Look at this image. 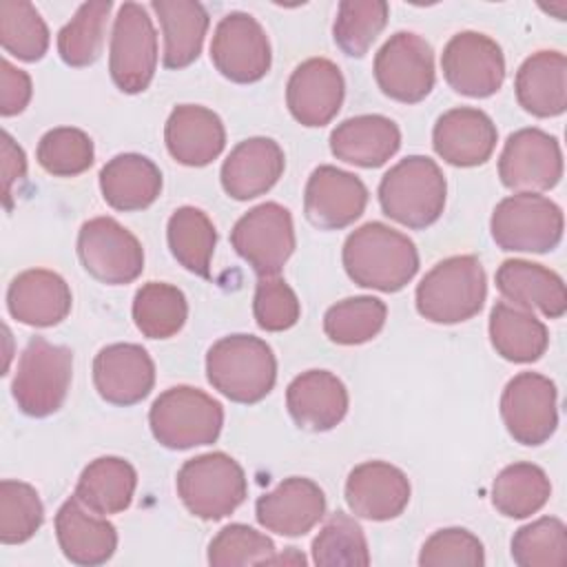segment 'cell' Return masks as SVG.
Segmentation results:
<instances>
[{"label":"cell","instance_id":"6da1fadb","mask_svg":"<svg viewBox=\"0 0 567 567\" xmlns=\"http://www.w3.org/2000/svg\"><path fill=\"white\" fill-rule=\"evenodd\" d=\"M343 268L361 286L381 292L405 288L419 270L414 241L383 221H368L343 241Z\"/></svg>","mask_w":567,"mask_h":567},{"label":"cell","instance_id":"7a4b0ae2","mask_svg":"<svg viewBox=\"0 0 567 567\" xmlns=\"http://www.w3.org/2000/svg\"><path fill=\"white\" fill-rule=\"evenodd\" d=\"M208 383L235 403H259L277 381L272 348L252 334H228L206 352Z\"/></svg>","mask_w":567,"mask_h":567},{"label":"cell","instance_id":"3957f363","mask_svg":"<svg viewBox=\"0 0 567 567\" xmlns=\"http://www.w3.org/2000/svg\"><path fill=\"white\" fill-rule=\"evenodd\" d=\"M447 184L441 166L425 155H408L379 184L381 210L401 226H432L445 208Z\"/></svg>","mask_w":567,"mask_h":567},{"label":"cell","instance_id":"277c9868","mask_svg":"<svg viewBox=\"0 0 567 567\" xmlns=\"http://www.w3.org/2000/svg\"><path fill=\"white\" fill-rule=\"evenodd\" d=\"M487 297V277L474 255H454L439 261L416 286V310L432 323H461L481 312Z\"/></svg>","mask_w":567,"mask_h":567},{"label":"cell","instance_id":"5b68a950","mask_svg":"<svg viewBox=\"0 0 567 567\" xmlns=\"http://www.w3.org/2000/svg\"><path fill=\"white\" fill-rule=\"evenodd\" d=\"M155 441L168 450H190L219 439L224 408L210 394L190 385L164 390L148 410Z\"/></svg>","mask_w":567,"mask_h":567},{"label":"cell","instance_id":"8992f818","mask_svg":"<svg viewBox=\"0 0 567 567\" xmlns=\"http://www.w3.org/2000/svg\"><path fill=\"white\" fill-rule=\"evenodd\" d=\"M184 507L202 520H221L233 514L248 494L241 465L226 452H208L188 458L175 478Z\"/></svg>","mask_w":567,"mask_h":567},{"label":"cell","instance_id":"52a82bcc","mask_svg":"<svg viewBox=\"0 0 567 567\" xmlns=\"http://www.w3.org/2000/svg\"><path fill=\"white\" fill-rule=\"evenodd\" d=\"M73 374V352L44 337H33L18 359L11 394L20 412L44 419L58 412L69 394Z\"/></svg>","mask_w":567,"mask_h":567},{"label":"cell","instance_id":"ba28073f","mask_svg":"<svg viewBox=\"0 0 567 567\" xmlns=\"http://www.w3.org/2000/svg\"><path fill=\"white\" fill-rule=\"evenodd\" d=\"M563 210L538 193H516L501 199L489 230L498 248L509 252H549L563 239Z\"/></svg>","mask_w":567,"mask_h":567},{"label":"cell","instance_id":"9c48e42d","mask_svg":"<svg viewBox=\"0 0 567 567\" xmlns=\"http://www.w3.org/2000/svg\"><path fill=\"white\" fill-rule=\"evenodd\" d=\"M157 69V33L146 7L124 2L117 9L111 44L109 71L115 86L124 93L148 89Z\"/></svg>","mask_w":567,"mask_h":567},{"label":"cell","instance_id":"30bf717a","mask_svg":"<svg viewBox=\"0 0 567 567\" xmlns=\"http://www.w3.org/2000/svg\"><path fill=\"white\" fill-rule=\"evenodd\" d=\"M230 244L259 277L279 275L297 244L290 210L277 202L250 208L233 226Z\"/></svg>","mask_w":567,"mask_h":567},{"label":"cell","instance_id":"8fae6325","mask_svg":"<svg viewBox=\"0 0 567 567\" xmlns=\"http://www.w3.org/2000/svg\"><path fill=\"white\" fill-rule=\"evenodd\" d=\"M78 257L84 270L106 286L131 284L144 270L140 239L113 217H93L82 224Z\"/></svg>","mask_w":567,"mask_h":567},{"label":"cell","instance_id":"7c38bea8","mask_svg":"<svg viewBox=\"0 0 567 567\" xmlns=\"http://www.w3.org/2000/svg\"><path fill=\"white\" fill-rule=\"evenodd\" d=\"M374 80L396 102L416 104L434 89V51L412 31H396L374 55Z\"/></svg>","mask_w":567,"mask_h":567},{"label":"cell","instance_id":"4fadbf2b","mask_svg":"<svg viewBox=\"0 0 567 567\" xmlns=\"http://www.w3.org/2000/svg\"><path fill=\"white\" fill-rule=\"evenodd\" d=\"M210 60L230 82L250 84L270 71L272 53L264 27L244 11L226 13L213 33Z\"/></svg>","mask_w":567,"mask_h":567},{"label":"cell","instance_id":"5bb4252c","mask_svg":"<svg viewBox=\"0 0 567 567\" xmlns=\"http://www.w3.org/2000/svg\"><path fill=\"white\" fill-rule=\"evenodd\" d=\"M501 416L516 443L543 445L558 425L554 381L538 372L512 377L501 394Z\"/></svg>","mask_w":567,"mask_h":567},{"label":"cell","instance_id":"9a60e30c","mask_svg":"<svg viewBox=\"0 0 567 567\" xmlns=\"http://www.w3.org/2000/svg\"><path fill=\"white\" fill-rule=\"evenodd\" d=\"M503 186L516 193L554 188L563 177V151L554 135L540 128L514 131L498 157Z\"/></svg>","mask_w":567,"mask_h":567},{"label":"cell","instance_id":"2e32d148","mask_svg":"<svg viewBox=\"0 0 567 567\" xmlns=\"http://www.w3.org/2000/svg\"><path fill=\"white\" fill-rule=\"evenodd\" d=\"M445 82L461 95L489 97L505 80V58L496 40L478 31H461L441 53Z\"/></svg>","mask_w":567,"mask_h":567},{"label":"cell","instance_id":"e0dca14e","mask_svg":"<svg viewBox=\"0 0 567 567\" xmlns=\"http://www.w3.org/2000/svg\"><path fill=\"white\" fill-rule=\"evenodd\" d=\"M368 204L365 184L348 171L323 164L317 166L303 190V213L321 230H341L354 224Z\"/></svg>","mask_w":567,"mask_h":567},{"label":"cell","instance_id":"ac0fdd59","mask_svg":"<svg viewBox=\"0 0 567 567\" xmlns=\"http://www.w3.org/2000/svg\"><path fill=\"white\" fill-rule=\"evenodd\" d=\"M343 75L328 58H310L301 62L286 84V104L290 115L310 128L330 124L343 104Z\"/></svg>","mask_w":567,"mask_h":567},{"label":"cell","instance_id":"d6986e66","mask_svg":"<svg viewBox=\"0 0 567 567\" xmlns=\"http://www.w3.org/2000/svg\"><path fill=\"white\" fill-rule=\"evenodd\" d=\"M93 383L106 403L135 405L155 385V363L137 343H111L93 359Z\"/></svg>","mask_w":567,"mask_h":567},{"label":"cell","instance_id":"ffe728a7","mask_svg":"<svg viewBox=\"0 0 567 567\" xmlns=\"http://www.w3.org/2000/svg\"><path fill=\"white\" fill-rule=\"evenodd\" d=\"M410 481L403 470L385 461H365L346 478V503L365 520H390L410 503Z\"/></svg>","mask_w":567,"mask_h":567},{"label":"cell","instance_id":"44dd1931","mask_svg":"<svg viewBox=\"0 0 567 567\" xmlns=\"http://www.w3.org/2000/svg\"><path fill=\"white\" fill-rule=\"evenodd\" d=\"M326 514L323 489L306 476L284 478L272 492L255 503L259 525L279 536L297 538L308 534Z\"/></svg>","mask_w":567,"mask_h":567},{"label":"cell","instance_id":"7402d4cb","mask_svg":"<svg viewBox=\"0 0 567 567\" xmlns=\"http://www.w3.org/2000/svg\"><path fill=\"white\" fill-rule=\"evenodd\" d=\"M498 131L492 117L472 106L445 111L432 128V146L436 155L461 168L485 164L496 148Z\"/></svg>","mask_w":567,"mask_h":567},{"label":"cell","instance_id":"603a6c76","mask_svg":"<svg viewBox=\"0 0 567 567\" xmlns=\"http://www.w3.org/2000/svg\"><path fill=\"white\" fill-rule=\"evenodd\" d=\"M55 536L64 558L82 567L102 565L117 549L115 525L89 509L75 494L55 514Z\"/></svg>","mask_w":567,"mask_h":567},{"label":"cell","instance_id":"cb8c5ba5","mask_svg":"<svg viewBox=\"0 0 567 567\" xmlns=\"http://www.w3.org/2000/svg\"><path fill=\"white\" fill-rule=\"evenodd\" d=\"M286 157L270 137H248L239 142L221 164V188L237 202L268 193L284 175Z\"/></svg>","mask_w":567,"mask_h":567},{"label":"cell","instance_id":"d4e9b609","mask_svg":"<svg viewBox=\"0 0 567 567\" xmlns=\"http://www.w3.org/2000/svg\"><path fill=\"white\" fill-rule=\"evenodd\" d=\"M286 408L301 430L328 432L348 412V390L337 374L308 370L288 383Z\"/></svg>","mask_w":567,"mask_h":567},{"label":"cell","instance_id":"484cf974","mask_svg":"<svg viewBox=\"0 0 567 567\" xmlns=\"http://www.w3.org/2000/svg\"><path fill=\"white\" fill-rule=\"evenodd\" d=\"M164 142L171 157L184 166H206L226 146L221 117L199 104H179L164 126Z\"/></svg>","mask_w":567,"mask_h":567},{"label":"cell","instance_id":"4316f807","mask_svg":"<svg viewBox=\"0 0 567 567\" xmlns=\"http://www.w3.org/2000/svg\"><path fill=\"white\" fill-rule=\"evenodd\" d=\"M71 288L53 270L31 268L20 272L7 290L9 315L33 328H49L71 312Z\"/></svg>","mask_w":567,"mask_h":567},{"label":"cell","instance_id":"83f0119b","mask_svg":"<svg viewBox=\"0 0 567 567\" xmlns=\"http://www.w3.org/2000/svg\"><path fill=\"white\" fill-rule=\"evenodd\" d=\"M496 288L507 303L529 312L538 310L547 319H560L567 310V290L560 275L527 259L503 261L496 270Z\"/></svg>","mask_w":567,"mask_h":567},{"label":"cell","instance_id":"f1b7e54d","mask_svg":"<svg viewBox=\"0 0 567 567\" xmlns=\"http://www.w3.org/2000/svg\"><path fill=\"white\" fill-rule=\"evenodd\" d=\"M401 146L399 126L385 115H357L337 124L330 133V151L337 159L361 166L379 168Z\"/></svg>","mask_w":567,"mask_h":567},{"label":"cell","instance_id":"f546056e","mask_svg":"<svg viewBox=\"0 0 567 567\" xmlns=\"http://www.w3.org/2000/svg\"><path fill=\"white\" fill-rule=\"evenodd\" d=\"M518 104L536 117H556L567 109V58L560 51H536L516 71Z\"/></svg>","mask_w":567,"mask_h":567},{"label":"cell","instance_id":"4dcf8cb0","mask_svg":"<svg viewBox=\"0 0 567 567\" xmlns=\"http://www.w3.org/2000/svg\"><path fill=\"white\" fill-rule=\"evenodd\" d=\"M100 190L104 202L115 210H144L162 193V173L144 155L122 153L102 166Z\"/></svg>","mask_w":567,"mask_h":567},{"label":"cell","instance_id":"1f68e13d","mask_svg":"<svg viewBox=\"0 0 567 567\" xmlns=\"http://www.w3.org/2000/svg\"><path fill=\"white\" fill-rule=\"evenodd\" d=\"M162 35H164V66L184 69L193 64L204 47L208 31V11L195 0H153Z\"/></svg>","mask_w":567,"mask_h":567},{"label":"cell","instance_id":"d6a6232c","mask_svg":"<svg viewBox=\"0 0 567 567\" xmlns=\"http://www.w3.org/2000/svg\"><path fill=\"white\" fill-rule=\"evenodd\" d=\"M489 341L503 359L532 363L545 354L549 332L534 312L507 301H496L489 312Z\"/></svg>","mask_w":567,"mask_h":567},{"label":"cell","instance_id":"836d02e7","mask_svg":"<svg viewBox=\"0 0 567 567\" xmlns=\"http://www.w3.org/2000/svg\"><path fill=\"white\" fill-rule=\"evenodd\" d=\"M137 472L120 456H100L91 461L75 485V496L93 512L109 516L124 512L135 494Z\"/></svg>","mask_w":567,"mask_h":567},{"label":"cell","instance_id":"e575fe53","mask_svg":"<svg viewBox=\"0 0 567 567\" xmlns=\"http://www.w3.org/2000/svg\"><path fill=\"white\" fill-rule=\"evenodd\" d=\"M166 239L173 257L193 275L210 277L217 230L210 217L195 206H182L168 217Z\"/></svg>","mask_w":567,"mask_h":567},{"label":"cell","instance_id":"d590c367","mask_svg":"<svg viewBox=\"0 0 567 567\" xmlns=\"http://www.w3.org/2000/svg\"><path fill=\"white\" fill-rule=\"evenodd\" d=\"M551 496V483L534 463H512L492 483V505L507 518H527L540 512Z\"/></svg>","mask_w":567,"mask_h":567},{"label":"cell","instance_id":"8d00e7d4","mask_svg":"<svg viewBox=\"0 0 567 567\" xmlns=\"http://www.w3.org/2000/svg\"><path fill=\"white\" fill-rule=\"evenodd\" d=\"M188 317V303L177 286L164 281L144 284L133 299V321L148 339L177 334Z\"/></svg>","mask_w":567,"mask_h":567},{"label":"cell","instance_id":"74e56055","mask_svg":"<svg viewBox=\"0 0 567 567\" xmlns=\"http://www.w3.org/2000/svg\"><path fill=\"white\" fill-rule=\"evenodd\" d=\"M111 7V0H91L78 7L58 33V53L64 64L82 69L100 58Z\"/></svg>","mask_w":567,"mask_h":567},{"label":"cell","instance_id":"f35d334b","mask_svg":"<svg viewBox=\"0 0 567 567\" xmlns=\"http://www.w3.org/2000/svg\"><path fill=\"white\" fill-rule=\"evenodd\" d=\"M388 317V306L370 295L348 297L330 306L323 315V332L332 343L359 346L374 339Z\"/></svg>","mask_w":567,"mask_h":567},{"label":"cell","instance_id":"ab89813d","mask_svg":"<svg viewBox=\"0 0 567 567\" xmlns=\"http://www.w3.org/2000/svg\"><path fill=\"white\" fill-rule=\"evenodd\" d=\"M312 563L319 567H365L370 549L361 525L346 512H334L312 540Z\"/></svg>","mask_w":567,"mask_h":567},{"label":"cell","instance_id":"60d3db41","mask_svg":"<svg viewBox=\"0 0 567 567\" xmlns=\"http://www.w3.org/2000/svg\"><path fill=\"white\" fill-rule=\"evenodd\" d=\"M390 7L383 0H343L332 24L334 44L350 58H363L385 29Z\"/></svg>","mask_w":567,"mask_h":567},{"label":"cell","instance_id":"b9f144b4","mask_svg":"<svg viewBox=\"0 0 567 567\" xmlns=\"http://www.w3.org/2000/svg\"><path fill=\"white\" fill-rule=\"evenodd\" d=\"M0 42L2 49L22 60L38 62L49 49V29L40 11L27 0L0 2Z\"/></svg>","mask_w":567,"mask_h":567},{"label":"cell","instance_id":"7bdbcfd3","mask_svg":"<svg viewBox=\"0 0 567 567\" xmlns=\"http://www.w3.org/2000/svg\"><path fill=\"white\" fill-rule=\"evenodd\" d=\"M512 558L520 567L567 565V527L560 518L543 516L514 532Z\"/></svg>","mask_w":567,"mask_h":567},{"label":"cell","instance_id":"ee69618b","mask_svg":"<svg viewBox=\"0 0 567 567\" xmlns=\"http://www.w3.org/2000/svg\"><path fill=\"white\" fill-rule=\"evenodd\" d=\"M44 507L33 485L24 481H0V540L4 545L27 543L42 525Z\"/></svg>","mask_w":567,"mask_h":567},{"label":"cell","instance_id":"f6af8a7d","mask_svg":"<svg viewBox=\"0 0 567 567\" xmlns=\"http://www.w3.org/2000/svg\"><path fill=\"white\" fill-rule=\"evenodd\" d=\"M38 164L55 177H75L91 168L95 148L93 140L73 126H58L47 131L35 151Z\"/></svg>","mask_w":567,"mask_h":567},{"label":"cell","instance_id":"bcb514c9","mask_svg":"<svg viewBox=\"0 0 567 567\" xmlns=\"http://www.w3.org/2000/svg\"><path fill=\"white\" fill-rule=\"evenodd\" d=\"M272 556L275 543L244 523L226 525L208 545V565L213 567L270 565Z\"/></svg>","mask_w":567,"mask_h":567},{"label":"cell","instance_id":"7dc6e473","mask_svg":"<svg viewBox=\"0 0 567 567\" xmlns=\"http://www.w3.org/2000/svg\"><path fill=\"white\" fill-rule=\"evenodd\" d=\"M421 567H483V543L463 527H445L434 532L421 547Z\"/></svg>","mask_w":567,"mask_h":567},{"label":"cell","instance_id":"c3c4849f","mask_svg":"<svg viewBox=\"0 0 567 567\" xmlns=\"http://www.w3.org/2000/svg\"><path fill=\"white\" fill-rule=\"evenodd\" d=\"M252 315L261 330L284 332L299 321L301 306L295 290L281 277H259L252 299Z\"/></svg>","mask_w":567,"mask_h":567},{"label":"cell","instance_id":"681fc988","mask_svg":"<svg viewBox=\"0 0 567 567\" xmlns=\"http://www.w3.org/2000/svg\"><path fill=\"white\" fill-rule=\"evenodd\" d=\"M31 75L13 66L7 58L0 62V115L11 117L22 113L31 102Z\"/></svg>","mask_w":567,"mask_h":567},{"label":"cell","instance_id":"f907efd6","mask_svg":"<svg viewBox=\"0 0 567 567\" xmlns=\"http://www.w3.org/2000/svg\"><path fill=\"white\" fill-rule=\"evenodd\" d=\"M0 155H2V197H4V206L9 210L16 182L20 184L27 177V155L7 131H2Z\"/></svg>","mask_w":567,"mask_h":567},{"label":"cell","instance_id":"816d5d0a","mask_svg":"<svg viewBox=\"0 0 567 567\" xmlns=\"http://www.w3.org/2000/svg\"><path fill=\"white\" fill-rule=\"evenodd\" d=\"M288 563H292V565H306V558L295 549V547H290L288 549V554H281V556H272V560H270V565H288Z\"/></svg>","mask_w":567,"mask_h":567}]
</instances>
